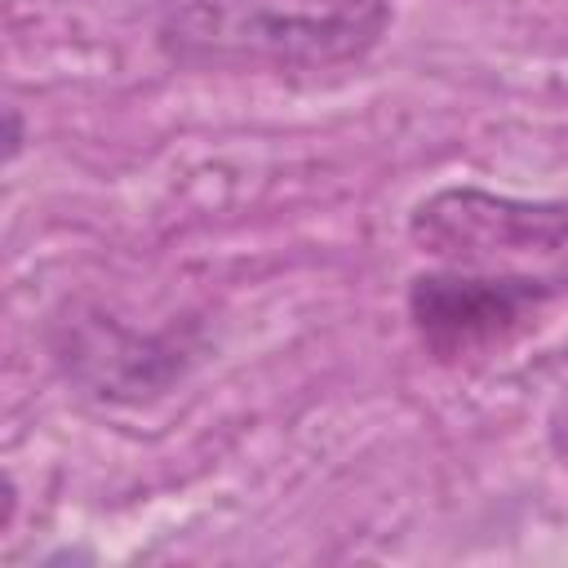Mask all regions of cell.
Instances as JSON below:
<instances>
[{"mask_svg": "<svg viewBox=\"0 0 568 568\" xmlns=\"http://www.w3.org/2000/svg\"><path fill=\"white\" fill-rule=\"evenodd\" d=\"M390 31V0H164L155 49L191 71H333Z\"/></svg>", "mask_w": 568, "mask_h": 568, "instance_id": "6da1fadb", "label": "cell"}, {"mask_svg": "<svg viewBox=\"0 0 568 568\" xmlns=\"http://www.w3.org/2000/svg\"><path fill=\"white\" fill-rule=\"evenodd\" d=\"M408 240L439 266L568 280V195H510L448 182L408 209Z\"/></svg>", "mask_w": 568, "mask_h": 568, "instance_id": "7a4b0ae2", "label": "cell"}, {"mask_svg": "<svg viewBox=\"0 0 568 568\" xmlns=\"http://www.w3.org/2000/svg\"><path fill=\"white\" fill-rule=\"evenodd\" d=\"M564 284L568 280L524 271L435 266L408 280L404 311L417 346L435 364H475L524 337Z\"/></svg>", "mask_w": 568, "mask_h": 568, "instance_id": "3957f363", "label": "cell"}, {"mask_svg": "<svg viewBox=\"0 0 568 568\" xmlns=\"http://www.w3.org/2000/svg\"><path fill=\"white\" fill-rule=\"evenodd\" d=\"M53 359L84 395L102 404H146L186 377L195 351L178 333H138L102 311L58 320Z\"/></svg>", "mask_w": 568, "mask_h": 568, "instance_id": "277c9868", "label": "cell"}, {"mask_svg": "<svg viewBox=\"0 0 568 568\" xmlns=\"http://www.w3.org/2000/svg\"><path fill=\"white\" fill-rule=\"evenodd\" d=\"M546 444H550V453L568 466V386L559 390V399H555L550 413H546Z\"/></svg>", "mask_w": 568, "mask_h": 568, "instance_id": "5b68a950", "label": "cell"}, {"mask_svg": "<svg viewBox=\"0 0 568 568\" xmlns=\"http://www.w3.org/2000/svg\"><path fill=\"white\" fill-rule=\"evenodd\" d=\"M27 146V124H22V111L18 106H4V164H13Z\"/></svg>", "mask_w": 568, "mask_h": 568, "instance_id": "8992f818", "label": "cell"}]
</instances>
